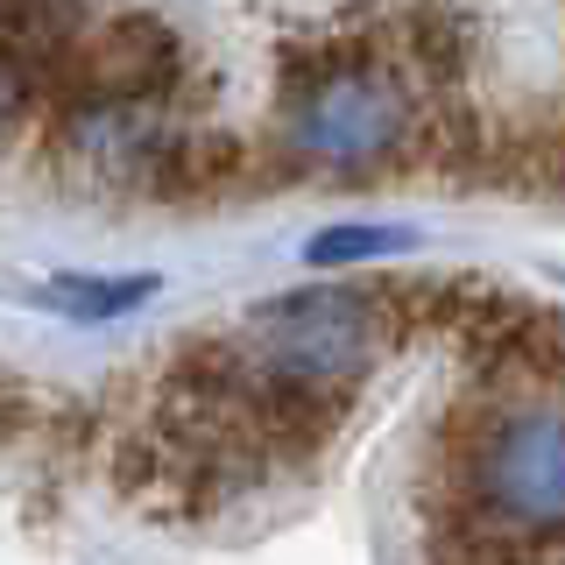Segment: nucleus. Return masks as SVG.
Masks as SVG:
<instances>
[{"mask_svg": "<svg viewBox=\"0 0 565 565\" xmlns=\"http://www.w3.org/2000/svg\"><path fill=\"white\" fill-rule=\"evenodd\" d=\"M417 114L424 93L396 57V29L340 22L282 50L276 120L297 163H318L326 177H382L411 163Z\"/></svg>", "mask_w": 565, "mask_h": 565, "instance_id": "1", "label": "nucleus"}, {"mask_svg": "<svg viewBox=\"0 0 565 565\" xmlns=\"http://www.w3.org/2000/svg\"><path fill=\"white\" fill-rule=\"evenodd\" d=\"M431 481V502H467L509 537H565V396L473 388L438 424Z\"/></svg>", "mask_w": 565, "mask_h": 565, "instance_id": "2", "label": "nucleus"}, {"mask_svg": "<svg viewBox=\"0 0 565 565\" xmlns=\"http://www.w3.org/2000/svg\"><path fill=\"white\" fill-rule=\"evenodd\" d=\"M234 340L282 388H305V396L340 403V411L388 361V347H403L382 282H297V290H276L241 318Z\"/></svg>", "mask_w": 565, "mask_h": 565, "instance_id": "3", "label": "nucleus"}, {"mask_svg": "<svg viewBox=\"0 0 565 565\" xmlns=\"http://www.w3.org/2000/svg\"><path fill=\"white\" fill-rule=\"evenodd\" d=\"M114 488H120L128 509H141V516H156V523H199L212 509H226V494H241L191 438H177L170 424L149 417V411L114 438Z\"/></svg>", "mask_w": 565, "mask_h": 565, "instance_id": "4", "label": "nucleus"}, {"mask_svg": "<svg viewBox=\"0 0 565 565\" xmlns=\"http://www.w3.org/2000/svg\"><path fill=\"white\" fill-rule=\"evenodd\" d=\"M177 78H184V43L156 14H106V22L78 43L64 99H106V106H170Z\"/></svg>", "mask_w": 565, "mask_h": 565, "instance_id": "5", "label": "nucleus"}, {"mask_svg": "<svg viewBox=\"0 0 565 565\" xmlns=\"http://www.w3.org/2000/svg\"><path fill=\"white\" fill-rule=\"evenodd\" d=\"M184 135L170 106H106V99H71L57 106V156L78 184H156L170 141Z\"/></svg>", "mask_w": 565, "mask_h": 565, "instance_id": "6", "label": "nucleus"}, {"mask_svg": "<svg viewBox=\"0 0 565 565\" xmlns=\"http://www.w3.org/2000/svg\"><path fill=\"white\" fill-rule=\"evenodd\" d=\"M85 0H0V50L22 64L29 85H43L50 99H64L71 64L85 43Z\"/></svg>", "mask_w": 565, "mask_h": 565, "instance_id": "7", "label": "nucleus"}, {"mask_svg": "<svg viewBox=\"0 0 565 565\" xmlns=\"http://www.w3.org/2000/svg\"><path fill=\"white\" fill-rule=\"evenodd\" d=\"M396 57L417 78V93L438 99V93H452L473 64V22L459 8H446V0H417L396 22Z\"/></svg>", "mask_w": 565, "mask_h": 565, "instance_id": "8", "label": "nucleus"}, {"mask_svg": "<svg viewBox=\"0 0 565 565\" xmlns=\"http://www.w3.org/2000/svg\"><path fill=\"white\" fill-rule=\"evenodd\" d=\"M488 184H502V191H537V199H565V114L494 120Z\"/></svg>", "mask_w": 565, "mask_h": 565, "instance_id": "9", "label": "nucleus"}, {"mask_svg": "<svg viewBox=\"0 0 565 565\" xmlns=\"http://www.w3.org/2000/svg\"><path fill=\"white\" fill-rule=\"evenodd\" d=\"M247 177V141L220 128H184L170 141L163 170H156V199H220Z\"/></svg>", "mask_w": 565, "mask_h": 565, "instance_id": "10", "label": "nucleus"}, {"mask_svg": "<svg viewBox=\"0 0 565 565\" xmlns=\"http://www.w3.org/2000/svg\"><path fill=\"white\" fill-rule=\"evenodd\" d=\"M163 290V276H85V269H64V276H43V282H29V305H43V311H57V318H85V326H99V318H128L141 311L149 297Z\"/></svg>", "mask_w": 565, "mask_h": 565, "instance_id": "11", "label": "nucleus"}, {"mask_svg": "<svg viewBox=\"0 0 565 565\" xmlns=\"http://www.w3.org/2000/svg\"><path fill=\"white\" fill-rule=\"evenodd\" d=\"M424 565H523L516 537L467 502H424Z\"/></svg>", "mask_w": 565, "mask_h": 565, "instance_id": "12", "label": "nucleus"}, {"mask_svg": "<svg viewBox=\"0 0 565 565\" xmlns=\"http://www.w3.org/2000/svg\"><path fill=\"white\" fill-rule=\"evenodd\" d=\"M403 247H411L403 226H326V234L305 241V262L318 276H332V269H361V262H388Z\"/></svg>", "mask_w": 565, "mask_h": 565, "instance_id": "13", "label": "nucleus"}, {"mask_svg": "<svg viewBox=\"0 0 565 565\" xmlns=\"http://www.w3.org/2000/svg\"><path fill=\"white\" fill-rule=\"evenodd\" d=\"M29 417H35V403H29V382H8V375H0V438H14Z\"/></svg>", "mask_w": 565, "mask_h": 565, "instance_id": "14", "label": "nucleus"}, {"mask_svg": "<svg viewBox=\"0 0 565 565\" xmlns=\"http://www.w3.org/2000/svg\"><path fill=\"white\" fill-rule=\"evenodd\" d=\"M29 106V78H22V64L8 57V50H0V128H8L14 114H22Z\"/></svg>", "mask_w": 565, "mask_h": 565, "instance_id": "15", "label": "nucleus"}, {"mask_svg": "<svg viewBox=\"0 0 565 565\" xmlns=\"http://www.w3.org/2000/svg\"><path fill=\"white\" fill-rule=\"evenodd\" d=\"M523 565H565V544H558V552H544V558H523Z\"/></svg>", "mask_w": 565, "mask_h": 565, "instance_id": "16", "label": "nucleus"}]
</instances>
